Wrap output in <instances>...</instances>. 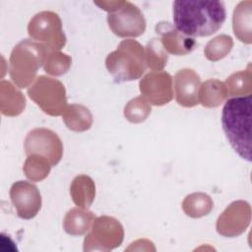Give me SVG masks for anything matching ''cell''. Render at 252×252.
Masks as SVG:
<instances>
[{"mask_svg": "<svg viewBox=\"0 0 252 252\" xmlns=\"http://www.w3.org/2000/svg\"><path fill=\"white\" fill-rule=\"evenodd\" d=\"M226 18L222 1L173 2V22L178 32L189 37L209 36L217 32Z\"/></svg>", "mask_w": 252, "mask_h": 252, "instance_id": "obj_1", "label": "cell"}, {"mask_svg": "<svg viewBox=\"0 0 252 252\" xmlns=\"http://www.w3.org/2000/svg\"><path fill=\"white\" fill-rule=\"evenodd\" d=\"M252 95L231 97L226 100L221 114L223 132L240 158L251 161Z\"/></svg>", "mask_w": 252, "mask_h": 252, "instance_id": "obj_2", "label": "cell"}, {"mask_svg": "<svg viewBox=\"0 0 252 252\" xmlns=\"http://www.w3.org/2000/svg\"><path fill=\"white\" fill-rule=\"evenodd\" d=\"M47 52L43 44L28 38L14 47L9 60V74L19 88H27L32 83Z\"/></svg>", "mask_w": 252, "mask_h": 252, "instance_id": "obj_3", "label": "cell"}, {"mask_svg": "<svg viewBox=\"0 0 252 252\" xmlns=\"http://www.w3.org/2000/svg\"><path fill=\"white\" fill-rule=\"evenodd\" d=\"M105 65L117 83L137 80L147 68L144 47L134 39L122 40L117 49L107 55Z\"/></svg>", "mask_w": 252, "mask_h": 252, "instance_id": "obj_4", "label": "cell"}, {"mask_svg": "<svg viewBox=\"0 0 252 252\" xmlns=\"http://www.w3.org/2000/svg\"><path fill=\"white\" fill-rule=\"evenodd\" d=\"M28 94L44 113L51 116L61 115L67 106L64 85L50 77H37L28 89Z\"/></svg>", "mask_w": 252, "mask_h": 252, "instance_id": "obj_5", "label": "cell"}, {"mask_svg": "<svg viewBox=\"0 0 252 252\" xmlns=\"http://www.w3.org/2000/svg\"><path fill=\"white\" fill-rule=\"evenodd\" d=\"M28 32L48 51H59L66 44L61 19L52 11H42L34 15L28 25Z\"/></svg>", "mask_w": 252, "mask_h": 252, "instance_id": "obj_6", "label": "cell"}, {"mask_svg": "<svg viewBox=\"0 0 252 252\" xmlns=\"http://www.w3.org/2000/svg\"><path fill=\"white\" fill-rule=\"evenodd\" d=\"M107 23L111 32L120 37H137L146 30L143 13L130 1H118L107 15Z\"/></svg>", "mask_w": 252, "mask_h": 252, "instance_id": "obj_7", "label": "cell"}, {"mask_svg": "<svg viewBox=\"0 0 252 252\" xmlns=\"http://www.w3.org/2000/svg\"><path fill=\"white\" fill-rule=\"evenodd\" d=\"M124 237L122 224L114 218L101 216L95 218L92 231L86 236L84 250H102L108 251L118 247Z\"/></svg>", "mask_w": 252, "mask_h": 252, "instance_id": "obj_8", "label": "cell"}, {"mask_svg": "<svg viewBox=\"0 0 252 252\" xmlns=\"http://www.w3.org/2000/svg\"><path fill=\"white\" fill-rule=\"evenodd\" d=\"M27 156L38 155L46 158L51 166L59 163L63 156V145L58 135L47 128H35L30 131L24 142Z\"/></svg>", "mask_w": 252, "mask_h": 252, "instance_id": "obj_9", "label": "cell"}, {"mask_svg": "<svg viewBox=\"0 0 252 252\" xmlns=\"http://www.w3.org/2000/svg\"><path fill=\"white\" fill-rule=\"evenodd\" d=\"M251 221V206L248 202L237 200L222 212L217 220V231L225 237L242 234Z\"/></svg>", "mask_w": 252, "mask_h": 252, "instance_id": "obj_10", "label": "cell"}, {"mask_svg": "<svg viewBox=\"0 0 252 252\" xmlns=\"http://www.w3.org/2000/svg\"><path fill=\"white\" fill-rule=\"evenodd\" d=\"M140 92L150 104L160 106L173 97L172 78L164 71L148 73L139 83Z\"/></svg>", "mask_w": 252, "mask_h": 252, "instance_id": "obj_11", "label": "cell"}, {"mask_svg": "<svg viewBox=\"0 0 252 252\" xmlns=\"http://www.w3.org/2000/svg\"><path fill=\"white\" fill-rule=\"evenodd\" d=\"M10 198L17 215L24 220L34 218L41 208V196L35 185L28 181H16L10 189Z\"/></svg>", "mask_w": 252, "mask_h": 252, "instance_id": "obj_12", "label": "cell"}, {"mask_svg": "<svg viewBox=\"0 0 252 252\" xmlns=\"http://www.w3.org/2000/svg\"><path fill=\"white\" fill-rule=\"evenodd\" d=\"M175 99L184 107H193L199 103L200 76L193 70L185 68L176 72L173 79Z\"/></svg>", "mask_w": 252, "mask_h": 252, "instance_id": "obj_13", "label": "cell"}, {"mask_svg": "<svg viewBox=\"0 0 252 252\" xmlns=\"http://www.w3.org/2000/svg\"><path fill=\"white\" fill-rule=\"evenodd\" d=\"M156 32L160 35L159 39L163 48L170 54L185 55L196 46V41L193 37L181 33L169 22H159L156 26Z\"/></svg>", "mask_w": 252, "mask_h": 252, "instance_id": "obj_14", "label": "cell"}, {"mask_svg": "<svg viewBox=\"0 0 252 252\" xmlns=\"http://www.w3.org/2000/svg\"><path fill=\"white\" fill-rule=\"evenodd\" d=\"M252 2L241 1L239 2L232 16V29L235 36L242 42L250 44L251 37V22H252Z\"/></svg>", "mask_w": 252, "mask_h": 252, "instance_id": "obj_15", "label": "cell"}, {"mask_svg": "<svg viewBox=\"0 0 252 252\" xmlns=\"http://www.w3.org/2000/svg\"><path fill=\"white\" fill-rule=\"evenodd\" d=\"M1 112L7 116H17L25 109L26 98L24 94L7 81L0 84Z\"/></svg>", "mask_w": 252, "mask_h": 252, "instance_id": "obj_16", "label": "cell"}, {"mask_svg": "<svg viewBox=\"0 0 252 252\" xmlns=\"http://www.w3.org/2000/svg\"><path fill=\"white\" fill-rule=\"evenodd\" d=\"M95 216L88 209L73 208L65 215L63 220L64 230L71 235H83L93 225Z\"/></svg>", "mask_w": 252, "mask_h": 252, "instance_id": "obj_17", "label": "cell"}, {"mask_svg": "<svg viewBox=\"0 0 252 252\" xmlns=\"http://www.w3.org/2000/svg\"><path fill=\"white\" fill-rule=\"evenodd\" d=\"M70 195L78 207L88 209L91 207L95 196V185L94 180L85 174L76 176L70 186Z\"/></svg>", "mask_w": 252, "mask_h": 252, "instance_id": "obj_18", "label": "cell"}, {"mask_svg": "<svg viewBox=\"0 0 252 252\" xmlns=\"http://www.w3.org/2000/svg\"><path fill=\"white\" fill-rule=\"evenodd\" d=\"M63 121L68 129L75 132H84L91 128L93 115L89 108L82 104L67 105L62 113Z\"/></svg>", "mask_w": 252, "mask_h": 252, "instance_id": "obj_19", "label": "cell"}, {"mask_svg": "<svg viewBox=\"0 0 252 252\" xmlns=\"http://www.w3.org/2000/svg\"><path fill=\"white\" fill-rule=\"evenodd\" d=\"M227 96L224 83L217 79L207 80L199 90V103L209 108L220 105Z\"/></svg>", "mask_w": 252, "mask_h": 252, "instance_id": "obj_20", "label": "cell"}, {"mask_svg": "<svg viewBox=\"0 0 252 252\" xmlns=\"http://www.w3.org/2000/svg\"><path fill=\"white\" fill-rule=\"evenodd\" d=\"M214 207L212 198L203 192H195L185 197L182 202V210L190 218L197 219L207 216Z\"/></svg>", "mask_w": 252, "mask_h": 252, "instance_id": "obj_21", "label": "cell"}, {"mask_svg": "<svg viewBox=\"0 0 252 252\" xmlns=\"http://www.w3.org/2000/svg\"><path fill=\"white\" fill-rule=\"evenodd\" d=\"M225 87L228 96H245L252 92V70L251 64L247 69L231 74L225 81Z\"/></svg>", "mask_w": 252, "mask_h": 252, "instance_id": "obj_22", "label": "cell"}, {"mask_svg": "<svg viewBox=\"0 0 252 252\" xmlns=\"http://www.w3.org/2000/svg\"><path fill=\"white\" fill-rule=\"evenodd\" d=\"M51 168L49 160L38 155L28 156L23 170L28 179L33 182H39L47 177Z\"/></svg>", "mask_w": 252, "mask_h": 252, "instance_id": "obj_23", "label": "cell"}, {"mask_svg": "<svg viewBox=\"0 0 252 252\" xmlns=\"http://www.w3.org/2000/svg\"><path fill=\"white\" fill-rule=\"evenodd\" d=\"M145 60L147 67L153 71H161L168 60V55L159 38H153L146 45Z\"/></svg>", "mask_w": 252, "mask_h": 252, "instance_id": "obj_24", "label": "cell"}, {"mask_svg": "<svg viewBox=\"0 0 252 252\" xmlns=\"http://www.w3.org/2000/svg\"><path fill=\"white\" fill-rule=\"evenodd\" d=\"M233 46L231 36L227 34H220L211 39L205 46L204 53L208 60L216 62L225 57Z\"/></svg>", "mask_w": 252, "mask_h": 252, "instance_id": "obj_25", "label": "cell"}, {"mask_svg": "<svg viewBox=\"0 0 252 252\" xmlns=\"http://www.w3.org/2000/svg\"><path fill=\"white\" fill-rule=\"evenodd\" d=\"M72 59L69 55L60 51H48L44 63V71L52 76H61L68 72L71 67Z\"/></svg>", "mask_w": 252, "mask_h": 252, "instance_id": "obj_26", "label": "cell"}, {"mask_svg": "<svg viewBox=\"0 0 252 252\" xmlns=\"http://www.w3.org/2000/svg\"><path fill=\"white\" fill-rule=\"evenodd\" d=\"M152 108L150 102L143 96H137L125 105L124 116L132 123H141L151 114Z\"/></svg>", "mask_w": 252, "mask_h": 252, "instance_id": "obj_27", "label": "cell"}]
</instances>
